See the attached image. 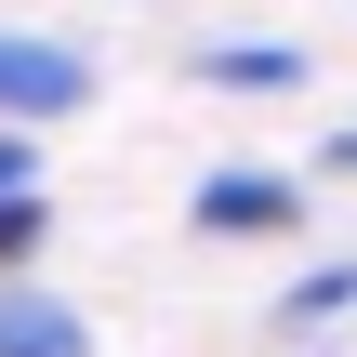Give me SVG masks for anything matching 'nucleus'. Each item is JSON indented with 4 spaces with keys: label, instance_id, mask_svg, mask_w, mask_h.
Here are the masks:
<instances>
[{
    "label": "nucleus",
    "instance_id": "f257e3e1",
    "mask_svg": "<svg viewBox=\"0 0 357 357\" xmlns=\"http://www.w3.org/2000/svg\"><path fill=\"white\" fill-rule=\"evenodd\" d=\"M66 106H93V53L0 40V132H13V119H66Z\"/></svg>",
    "mask_w": 357,
    "mask_h": 357
},
{
    "label": "nucleus",
    "instance_id": "f03ea898",
    "mask_svg": "<svg viewBox=\"0 0 357 357\" xmlns=\"http://www.w3.org/2000/svg\"><path fill=\"white\" fill-rule=\"evenodd\" d=\"M291 225H305L291 172H212L199 185V238H291Z\"/></svg>",
    "mask_w": 357,
    "mask_h": 357
},
{
    "label": "nucleus",
    "instance_id": "7ed1b4c3",
    "mask_svg": "<svg viewBox=\"0 0 357 357\" xmlns=\"http://www.w3.org/2000/svg\"><path fill=\"white\" fill-rule=\"evenodd\" d=\"M185 79H212V93H305V53L291 40H199Z\"/></svg>",
    "mask_w": 357,
    "mask_h": 357
},
{
    "label": "nucleus",
    "instance_id": "20e7f679",
    "mask_svg": "<svg viewBox=\"0 0 357 357\" xmlns=\"http://www.w3.org/2000/svg\"><path fill=\"white\" fill-rule=\"evenodd\" d=\"M0 357H93V331L53 291H0Z\"/></svg>",
    "mask_w": 357,
    "mask_h": 357
},
{
    "label": "nucleus",
    "instance_id": "39448f33",
    "mask_svg": "<svg viewBox=\"0 0 357 357\" xmlns=\"http://www.w3.org/2000/svg\"><path fill=\"white\" fill-rule=\"evenodd\" d=\"M344 305H357V265H318V278L278 305V331H318V318H344Z\"/></svg>",
    "mask_w": 357,
    "mask_h": 357
},
{
    "label": "nucleus",
    "instance_id": "423d86ee",
    "mask_svg": "<svg viewBox=\"0 0 357 357\" xmlns=\"http://www.w3.org/2000/svg\"><path fill=\"white\" fill-rule=\"evenodd\" d=\"M40 238H53V199H40V185H13V199H0V265H26Z\"/></svg>",
    "mask_w": 357,
    "mask_h": 357
},
{
    "label": "nucleus",
    "instance_id": "0eeeda50",
    "mask_svg": "<svg viewBox=\"0 0 357 357\" xmlns=\"http://www.w3.org/2000/svg\"><path fill=\"white\" fill-rule=\"evenodd\" d=\"M13 185H26V132H0V199H13Z\"/></svg>",
    "mask_w": 357,
    "mask_h": 357
}]
</instances>
